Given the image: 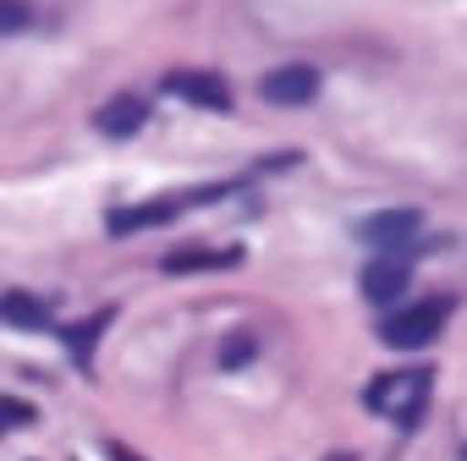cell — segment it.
<instances>
[{
  "mask_svg": "<svg viewBox=\"0 0 467 461\" xmlns=\"http://www.w3.org/2000/svg\"><path fill=\"white\" fill-rule=\"evenodd\" d=\"M445 313H451V302H445V297H429V302H418V308H407V313H390V319L379 324V341H385V346H396V352L429 346V341L440 335Z\"/></svg>",
  "mask_w": 467,
  "mask_h": 461,
  "instance_id": "cell-3",
  "label": "cell"
},
{
  "mask_svg": "<svg viewBox=\"0 0 467 461\" xmlns=\"http://www.w3.org/2000/svg\"><path fill=\"white\" fill-rule=\"evenodd\" d=\"M231 264H243V248H220V253H209V248H176V253H165V275H192V270H231Z\"/></svg>",
  "mask_w": 467,
  "mask_h": 461,
  "instance_id": "cell-9",
  "label": "cell"
},
{
  "mask_svg": "<svg viewBox=\"0 0 467 461\" xmlns=\"http://www.w3.org/2000/svg\"><path fill=\"white\" fill-rule=\"evenodd\" d=\"M259 94H265L270 105H308V99L319 94V72H314V67H303V61L275 67V72H265V77H259Z\"/></svg>",
  "mask_w": 467,
  "mask_h": 461,
  "instance_id": "cell-6",
  "label": "cell"
},
{
  "mask_svg": "<svg viewBox=\"0 0 467 461\" xmlns=\"http://www.w3.org/2000/svg\"><path fill=\"white\" fill-rule=\"evenodd\" d=\"M429 384H434V374H429V368H412V374H379V379L368 384V406H374V412H385L390 423L412 428V417H418V412H423V401H429Z\"/></svg>",
  "mask_w": 467,
  "mask_h": 461,
  "instance_id": "cell-2",
  "label": "cell"
},
{
  "mask_svg": "<svg viewBox=\"0 0 467 461\" xmlns=\"http://www.w3.org/2000/svg\"><path fill=\"white\" fill-rule=\"evenodd\" d=\"M17 28H28V12L23 6H0V34H17Z\"/></svg>",
  "mask_w": 467,
  "mask_h": 461,
  "instance_id": "cell-13",
  "label": "cell"
},
{
  "mask_svg": "<svg viewBox=\"0 0 467 461\" xmlns=\"http://www.w3.org/2000/svg\"><path fill=\"white\" fill-rule=\"evenodd\" d=\"M231 192H237V181H209V187H192V192H165V198L116 209L110 214V230H116V237H127V230H143V225H165L182 209H198V203H214V198H231Z\"/></svg>",
  "mask_w": 467,
  "mask_h": 461,
  "instance_id": "cell-1",
  "label": "cell"
},
{
  "mask_svg": "<svg viewBox=\"0 0 467 461\" xmlns=\"http://www.w3.org/2000/svg\"><path fill=\"white\" fill-rule=\"evenodd\" d=\"M34 406L28 401H17V395H0V428H34Z\"/></svg>",
  "mask_w": 467,
  "mask_h": 461,
  "instance_id": "cell-11",
  "label": "cell"
},
{
  "mask_svg": "<svg viewBox=\"0 0 467 461\" xmlns=\"http://www.w3.org/2000/svg\"><path fill=\"white\" fill-rule=\"evenodd\" d=\"M143 121H149V105H143L138 94H121V99L99 105V116H94V127H99L105 138H132Z\"/></svg>",
  "mask_w": 467,
  "mask_h": 461,
  "instance_id": "cell-8",
  "label": "cell"
},
{
  "mask_svg": "<svg viewBox=\"0 0 467 461\" xmlns=\"http://www.w3.org/2000/svg\"><path fill=\"white\" fill-rule=\"evenodd\" d=\"M358 286H363L368 302H396L412 286V264L407 259H368L363 275H358Z\"/></svg>",
  "mask_w": 467,
  "mask_h": 461,
  "instance_id": "cell-7",
  "label": "cell"
},
{
  "mask_svg": "<svg viewBox=\"0 0 467 461\" xmlns=\"http://www.w3.org/2000/svg\"><path fill=\"white\" fill-rule=\"evenodd\" d=\"M358 237L368 248H379V259H401V248H412V237H418V209H379L358 225Z\"/></svg>",
  "mask_w": 467,
  "mask_h": 461,
  "instance_id": "cell-4",
  "label": "cell"
},
{
  "mask_svg": "<svg viewBox=\"0 0 467 461\" xmlns=\"http://www.w3.org/2000/svg\"><path fill=\"white\" fill-rule=\"evenodd\" d=\"M105 324H110V313H94V319H88L83 330H72V352H78V363H88V341H94V335H99Z\"/></svg>",
  "mask_w": 467,
  "mask_h": 461,
  "instance_id": "cell-12",
  "label": "cell"
},
{
  "mask_svg": "<svg viewBox=\"0 0 467 461\" xmlns=\"http://www.w3.org/2000/svg\"><path fill=\"white\" fill-rule=\"evenodd\" d=\"M330 461H352V456H330Z\"/></svg>",
  "mask_w": 467,
  "mask_h": 461,
  "instance_id": "cell-14",
  "label": "cell"
},
{
  "mask_svg": "<svg viewBox=\"0 0 467 461\" xmlns=\"http://www.w3.org/2000/svg\"><path fill=\"white\" fill-rule=\"evenodd\" d=\"M165 94L198 110H231V83L220 72H165Z\"/></svg>",
  "mask_w": 467,
  "mask_h": 461,
  "instance_id": "cell-5",
  "label": "cell"
},
{
  "mask_svg": "<svg viewBox=\"0 0 467 461\" xmlns=\"http://www.w3.org/2000/svg\"><path fill=\"white\" fill-rule=\"evenodd\" d=\"M0 324H12V330H45L50 308L34 292H0Z\"/></svg>",
  "mask_w": 467,
  "mask_h": 461,
  "instance_id": "cell-10",
  "label": "cell"
}]
</instances>
